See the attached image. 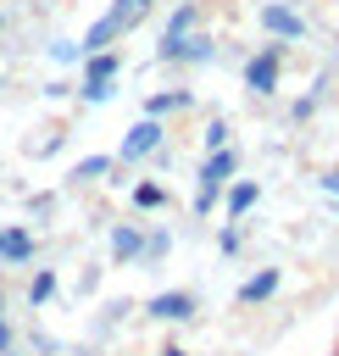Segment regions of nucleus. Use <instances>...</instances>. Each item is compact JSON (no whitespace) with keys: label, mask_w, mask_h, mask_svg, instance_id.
<instances>
[{"label":"nucleus","mask_w":339,"mask_h":356,"mask_svg":"<svg viewBox=\"0 0 339 356\" xmlns=\"http://www.w3.org/2000/svg\"><path fill=\"white\" fill-rule=\"evenodd\" d=\"M333 206H339V200H333Z\"/></svg>","instance_id":"cd10ccee"},{"label":"nucleus","mask_w":339,"mask_h":356,"mask_svg":"<svg viewBox=\"0 0 339 356\" xmlns=\"http://www.w3.org/2000/svg\"><path fill=\"white\" fill-rule=\"evenodd\" d=\"M0 28H6V11H0Z\"/></svg>","instance_id":"bb28decb"},{"label":"nucleus","mask_w":339,"mask_h":356,"mask_svg":"<svg viewBox=\"0 0 339 356\" xmlns=\"http://www.w3.org/2000/svg\"><path fill=\"white\" fill-rule=\"evenodd\" d=\"M278 78H283V44H278V39H267V44L245 61V89L267 100V95H278Z\"/></svg>","instance_id":"7ed1b4c3"},{"label":"nucleus","mask_w":339,"mask_h":356,"mask_svg":"<svg viewBox=\"0 0 339 356\" xmlns=\"http://www.w3.org/2000/svg\"><path fill=\"white\" fill-rule=\"evenodd\" d=\"M217 250H222V256H233V250H239V228H222V239H217Z\"/></svg>","instance_id":"aec40b11"},{"label":"nucleus","mask_w":339,"mask_h":356,"mask_svg":"<svg viewBox=\"0 0 339 356\" xmlns=\"http://www.w3.org/2000/svg\"><path fill=\"white\" fill-rule=\"evenodd\" d=\"M56 300V267H39L28 278V306H50Z\"/></svg>","instance_id":"dca6fc26"},{"label":"nucleus","mask_w":339,"mask_h":356,"mask_svg":"<svg viewBox=\"0 0 339 356\" xmlns=\"http://www.w3.org/2000/svg\"><path fill=\"white\" fill-rule=\"evenodd\" d=\"M200 139H206V150H228V122H222V117H211Z\"/></svg>","instance_id":"a211bd4d"},{"label":"nucleus","mask_w":339,"mask_h":356,"mask_svg":"<svg viewBox=\"0 0 339 356\" xmlns=\"http://www.w3.org/2000/svg\"><path fill=\"white\" fill-rule=\"evenodd\" d=\"M0 83H6V78H0Z\"/></svg>","instance_id":"c85d7f7f"},{"label":"nucleus","mask_w":339,"mask_h":356,"mask_svg":"<svg viewBox=\"0 0 339 356\" xmlns=\"http://www.w3.org/2000/svg\"><path fill=\"white\" fill-rule=\"evenodd\" d=\"M233 172H239V150L233 145L228 150H206V161L195 172V217H211L222 206V189L233 184Z\"/></svg>","instance_id":"f257e3e1"},{"label":"nucleus","mask_w":339,"mask_h":356,"mask_svg":"<svg viewBox=\"0 0 339 356\" xmlns=\"http://www.w3.org/2000/svg\"><path fill=\"white\" fill-rule=\"evenodd\" d=\"M278 284H283V273H278V267H261V273H250V278L239 284V295H233V300H239V306H261V300H272V295H278Z\"/></svg>","instance_id":"6e6552de"},{"label":"nucleus","mask_w":339,"mask_h":356,"mask_svg":"<svg viewBox=\"0 0 339 356\" xmlns=\"http://www.w3.org/2000/svg\"><path fill=\"white\" fill-rule=\"evenodd\" d=\"M322 195H328V200H339V167H328V172H322Z\"/></svg>","instance_id":"4be33fe9"},{"label":"nucleus","mask_w":339,"mask_h":356,"mask_svg":"<svg viewBox=\"0 0 339 356\" xmlns=\"http://www.w3.org/2000/svg\"><path fill=\"white\" fill-rule=\"evenodd\" d=\"M211 56H217V39L200 33V28L183 33V39H161V44H156V61H161V67H206Z\"/></svg>","instance_id":"f03ea898"},{"label":"nucleus","mask_w":339,"mask_h":356,"mask_svg":"<svg viewBox=\"0 0 339 356\" xmlns=\"http://www.w3.org/2000/svg\"><path fill=\"white\" fill-rule=\"evenodd\" d=\"M161 145H167V128H161V117H139V122L122 134V145H117V167H133V161L156 156Z\"/></svg>","instance_id":"20e7f679"},{"label":"nucleus","mask_w":339,"mask_h":356,"mask_svg":"<svg viewBox=\"0 0 339 356\" xmlns=\"http://www.w3.org/2000/svg\"><path fill=\"white\" fill-rule=\"evenodd\" d=\"M195 22H200V0H178L167 28H161V39H183V33H195Z\"/></svg>","instance_id":"ddd939ff"},{"label":"nucleus","mask_w":339,"mask_h":356,"mask_svg":"<svg viewBox=\"0 0 339 356\" xmlns=\"http://www.w3.org/2000/svg\"><path fill=\"white\" fill-rule=\"evenodd\" d=\"M156 356H189V350H183V345H161Z\"/></svg>","instance_id":"b1692460"},{"label":"nucleus","mask_w":339,"mask_h":356,"mask_svg":"<svg viewBox=\"0 0 339 356\" xmlns=\"http://www.w3.org/2000/svg\"><path fill=\"white\" fill-rule=\"evenodd\" d=\"M0 261H11V267H17V261H33V234L17 228V222L0 228Z\"/></svg>","instance_id":"9d476101"},{"label":"nucleus","mask_w":339,"mask_h":356,"mask_svg":"<svg viewBox=\"0 0 339 356\" xmlns=\"http://www.w3.org/2000/svg\"><path fill=\"white\" fill-rule=\"evenodd\" d=\"M133 211H161L167 206V184H156V178H144V184H133Z\"/></svg>","instance_id":"2eb2a0df"},{"label":"nucleus","mask_w":339,"mask_h":356,"mask_svg":"<svg viewBox=\"0 0 339 356\" xmlns=\"http://www.w3.org/2000/svg\"><path fill=\"white\" fill-rule=\"evenodd\" d=\"M17 345V328H11V317H0V356Z\"/></svg>","instance_id":"412c9836"},{"label":"nucleus","mask_w":339,"mask_h":356,"mask_svg":"<svg viewBox=\"0 0 339 356\" xmlns=\"http://www.w3.org/2000/svg\"><path fill=\"white\" fill-rule=\"evenodd\" d=\"M256 22H261V33L278 39V44H300V39H306V17H300L289 0H267V6L256 11Z\"/></svg>","instance_id":"39448f33"},{"label":"nucleus","mask_w":339,"mask_h":356,"mask_svg":"<svg viewBox=\"0 0 339 356\" xmlns=\"http://www.w3.org/2000/svg\"><path fill=\"white\" fill-rule=\"evenodd\" d=\"M6 356H22V350H17V345H11V350H6Z\"/></svg>","instance_id":"a878e982"},{"label":"nucleus","mask_w":339,"mask_h":356,"mask_svg":"<svg viewBox=\"0 0 339 356\" xmlns=\"http://www.w3.org/2000/svg\"><path fill=\"white\" fill-rule=\"evenodd\" d=\"M0 317H6V284H0Z\"/></svg>","instance_id":"393cba45"},{"label":"nucleus","mask_w":339,"mask_h":356,"mask_svg":"<svg viewBox=\"0 0 339 356\" xmlns=\"http://www.w3.org/2000/svg\"><path fill=\"white\" fill-rule=\"evenodd\" d=\"M50 61H61V67H67V61H83V50H78L72 39H61V44H50Z\"/></svg>","instance_id":"6ab92c4d"},{"label":"nucleus","mask_w":339,"mask_h":356,"mask_svg":"<svg viewBox=\"0 0 339 356\" xmlns=\"http://www.w3.org/2000/svg\"><path fill=\"white\" fill-rule=\"evenodd\" d=\"M183 106H195L189 89H156V95H144V117H172V111H183Z\"/></svg>","instance_id":"9b49d317"},{"label":"nucleus","mask_w":339,"mask_h":356,"mask_svg":"<svg viewBox=\"0 0 339 356\" xmlns=\"http://www.w3.org/2000/svg\"><path fill=\"white\" fill-rule=\"evenodd\" d=\"M317 100H322V95H306V100H295V122H300V117H311V111H317Z\"/></svg>","instance_id":"5701e85b"},{"label":"nucleus","mask_w":339,"mask_h":356,"mask_svg":"<svg viewBox=\"0 0 339 356\" xmlns=\"http://www.w3.org/2000/svg\"><path fill=\"white\" fill-rule=\"evenodd\" d=\"M150 11H156V0H111V11H106V17H111L122 33H133V28H139Z\"/></svg>","instance_id":"f8f14e48"},{"label":"nucleus","mask_w":339,"mask_h":356,"mask_svg":"<svg viewBox=\"0 0 339 356\" xmlns=\"http://www.w3.org/2000/svg\"><path fill=\"white\" fill-rule=\"evenodd\" d=\"M256 200H261V184H256V178H233V184L222 189V211H228L233 222H239V217H245Z\"/></svg>","instance_id":"1a4fd4ad"},{"label":"nucleus","mask_w":339,"mask_h":356,"mask_svg":"<svg viewBox=\"0 0 339 356\" xmlns=\"http://www.w3.org/2000/svg\"><path fill=\"white\" fill-rule=\"evenodd\" d=\"M195 312H200V300H195L189 289H161V295L144 300V317H150V323H189Z\"/></svg>","instance_id":"423d86ee"},{"label":"nucleus","mask_w":339,"mask_h":356,"mask_svg":"<svg viewBox=\"0 0 339 356\" xmlns=\"http://www.w3.org/2000/svg\"><path fill=\"white\" fill-rule=\"evenodd\" d=\"M111 172H117V156H106V150H100V156H83L67 178H72V184H94V178H111Z\"/></svg>","instance_id":"4468645a"},{"label":"nucleus","mask_w":339,"mask_h":356,"mask_svg":"<svg viewBox=\"0 0 339 356\" xmlns=\"http://www.w3.org/2000/svg\"><path fill=\"white\" fill-rule=\"evenodd\" d=\"M106 245H111V261L128 267V261H139V250H144V228H139V222H117Z\"/></svg>","instance_id":"0eeeda50"},{"label":"nucleus","mask_w":339,"mask_h":356,"mask_svg":"<svg viewBox=\"0 0 339 356\" xmlns=\"http://www.w3.org/2000/svg\"><path fill=\"white\" fill-rule=\"evenodd\" d=\"M172 250V234L167 228H156V234H144V250H139V261H161Z\"/></svg>","instance_id":"f3484780"}]
</instances>
